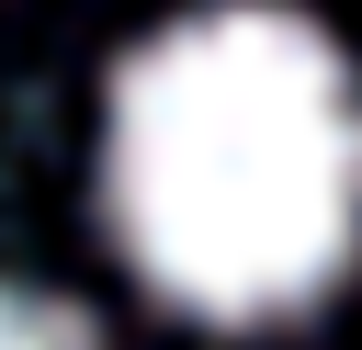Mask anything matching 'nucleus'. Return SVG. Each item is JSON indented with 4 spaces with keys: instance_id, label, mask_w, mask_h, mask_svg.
Instances as JSON below:
<instances>
[{
    "instance_id": "nucleus-1",
    "label": "nucleus",
    "mask_w": 362,
    "mask_h": 350,
    "mask_svg": "<svg viewBox=\"0 0 362 350\" xmlns=\"http://www.w3.org/2000/svg\"><path fill=\"white\" fill-rule=\"evenodd\" d=\"M102 215L192 327H283L362 260V68L272 0L181 11L113 68Z\"/></svg>"
},
{
    "instance_id": "nucleus-2",
    "label": "nucleus",
    "mask_w": 362,
    "mask_h": 350,
    "mask_svg": "<svg viewBox=\"0 0 362 350\" xmlns=\"http://www.w3.org/2000/svg\"><path fill=\"white\" fill-rule=\"evenodd\" d=\"M0 350H102V339H90V316H68V305L0 282Z\"/></svg>"
}]
</instances>
